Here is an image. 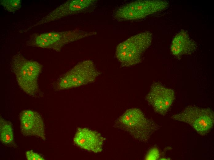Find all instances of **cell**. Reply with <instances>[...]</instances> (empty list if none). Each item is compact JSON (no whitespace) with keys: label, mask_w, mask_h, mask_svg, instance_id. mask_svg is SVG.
Instances as JSON below:
<instances>
[{"label":"cell","mask_w":214,"mask_h":160,"mask_svg":"<svg viewBox=\"0 0 214 160\" xmlns=\"http://www.w3.org/2000/svg\"><path fill=\"white\" fill-rule=\"evenodd\" d=\"M115 126L136 140L145 142L158 129L156 123L146 118L140 110L136 108L127 110L117 120Z\"/></svg>","instance_id":"cell-1"},{"label":"cell","mask_w":214,"mask_h":160,"mask_svg":"<svg viewBox=\"0 0 214 160\" xmlns=\"http://www.w3.org/2000/svg\"><path fill=\"white\" fill-rule=\"evenodd\" d=\"M152 34L145 31L133 35L117 46L115 55L121 65L129 66L140 63L144 52L150 46Z\"/></svg>","instance_id":"cell-2"},{"label":"cell","mask_w":214,"mask_h":160,"mask_svg":"<svg viewBox=\"0 0 214 160\" xmlns=\"http://www.w3.org/2000/svg\"><path fill=\"white\" fill-rule=\"evenodd\" d=\"M171 118L188 123L200 135L205 136L213 127L214 113L209 108L190 106L180 113L173 115Z\"/></svg>","instance_id":"cell-3"},{"label":"cell","mask_w":214,"mask_h":160,"mask_svg":"<svg viewBox=\"0 0 214 160\" xmlns=\"http://www.w3.org/2000/svg\"><path fill=\"white\" fill-rule=\"evenodd\" d=\"M168 1L158 0L136 1L118 9L114 16L118 19L132 20L139 19L166 8Z\"/></svg>","instance_id":"cell-4"},{"label":"cell","mask_w":214,"mask_h":160,"mask_svg":"<svg viewBox=\"0 0 214 160\" xmlns=\"http://www.w3.org/2000/svg\"><path fill=\"white\" fill-rule=\"evenodd\" d=\"M95 33L79 30L50 32L38 35L35 40V43L38 47L59 51L66 44L94 35Z\"/></svg>","instance_id":"cell-5"},{"label":"cell","mask_w":214,"mask_h":160,"mask_svg":"<svg viewBox=\"0 0 214 160\" xmlns=\"http://www.w3.org/2000/svg\"><path fill=\"white\" fill-rule=\"evenodd\" d=\"M26 60L20 54H16L11 59L10 67L21 89L28 95L35 97L41 93L38 79L35 78L27 68Z\"/></svg>","instance_id":"cell-6"},{"label":"cell","mask_w":214,"mask_h":160,"mask_svg":"<svg viewBox=\"0 0 214 160\" xmlns=\"http://www.w3.org/2000/svg\"><path fill=\"white\" fill-rule=\"evenodd\" d=\"M175 98V93L172 89L164 86L160 82H155L146 96V99L155 112L165 115L172 105Z\"/></svg>","instance_id":"cell-7"},{"label":"cell","mask_w":214,"mask_h":160,"mask_svg":"<svg viewBox=\"0 0 214 160\" xmlns=\"http://www.w3.org/2000/svg\"><path fill=\"white\" fill-rule=\"evenodd\" d=\"M65 74L73 88L94 82L100 72L93 61L87 60L79 62Z\"/></svg>","instance_id":"cell-8"},{"label":"cell","mask_w":214,"mask_h":160,"mask_svg":"<svg viewBox=\"0 0 214 160\" xmlns=\"http://www.w3.org/2000/svg\"><path fill=\"white\" fill-rule=\"evenodd\" d=\"M95 1L93 0L67 1L50 12L35 26L55 21L70 15L81 12L89 7Z\"/></svg>","instance_id":"cell-9"},{"label":"cell","mask_w":214,"mask_h":160,"mask_svg":"<svg viewBox=\"0 0 214 160\" xmlns=\"http://www.w3.org/2000/svg\"><path fill=\"white\" fill-rule=\"evenodd\" d=\"M20 119L21 131L23 135L46 139L44 122L38 113L30 110L23 111L21 113Z\"/></svg>","instance_id":"cell-10"},{"label":"cell","mask_w":214,"mask_h":160,"mask_svg":"<svg viewBox=\"0 0 214 160\" xmlns=\"http://www.w3.org/2000/svg\"><path fill=\"white\" fill-rule=\"evenodd\" d=\"M105 138L98 132L85 128H79L73 138L81 148L95 153L101 152Z\"/></svg>","instance_id":"cell-11"},{"label":"cell","mask_w":214,"mask_h":160,"mask_svg":"<svg viewBox=\"0 0 214 160\" xmlns=\"http://www.w3.org/2000/svg\"><path fill=\"white\" fill-rule=\"evenodd\" d=\"M196 42L184 30H181L176 35L171 47L172 53L176 57L191 54L196 50Z\"/></svg>","instance_id":"cell-12"},{"label":"cell","mask_w":214,"mask_h":160,"mask_svg":"<svg viewBox=\"0 0 214 160\" xmlns=\"http://www.w3.org/2000/svg\"><path fill=\"white\" fill-rule=\"evenodd\" d=\"M0 139L1 141L5 144H14V133L11 124L2 118L0 120Z\"/></svg>","instance_id":"cell-13"},{"label":"cell","mask_w":214,"mask_h":160,"mask_svg":"<svg viewBox=\"0 0 214 160\" xmlns=\"http://www.w3.org/2000/svg\"><path fill=\"white\" fill-rule=\"evenodd\" d=\"M0 4L8 11L14 12L19 10L21 6L20 0H0Z\"/></svg>","instance_id":"cell-14"},{"label":"cell","mask_w":214,"mask_h":160,"mask_svg":"<svg viewBox=\"0 0 214 160\" xmlns=\"http://www.w3.org/2000/svg\"><path fill=\"white\" fill-rule=\"evenodd\" d=\"M26 66L33 75L36 78L38 79V76L42 70L41 65L38 62L26 59Z\"/></svg>","instance_id":"cell-15"},{"label":"cell","mask_w":214,"mask_h":160,"mask_svg":"<svg viewBox=\"0 0 214 160\" xmlns=\"http://www.w3.org/2000/svg\"><path fill=\"white\" fill-rule=\"evenodd\" d=\"M58 89H66L73 88L71 83L67 75L64 74L61 78L58 85Z\"/></svg>","instance_id":"cell-16"},{"label":"cell","mask_w":214,"mask_h":160,"mask_svg":"<svg viewBox=\"0 0 214 160\" xmlns=\"http://www.w3.org/2000/svg\"><path fill=\"white\" fill-rule=\"evenodd\" d=\"M160 154L158 149L156 147H153L150 149L147 153L145 159L156 160L159 158Z\"/></svg>","instance_id":"cell-17"},{"label":"cell","mask_w":214,"mask_h":160,"mask_svg":"<svg viewBox=\"0 0 214 160\" xmlns=\"http://www.w3.org/2000/svg\"><path fill=\"white\" fill-rule=\"evenodd\" d=\"M26 156L27 160H44V158L38 153L33 152L32 150L26 152Z\"/></svg>","instance_id":"cell-18"}]
</instances>
